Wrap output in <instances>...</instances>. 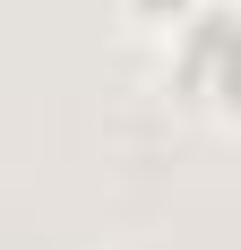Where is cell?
<instances>
[{
	"instance_id": "cell-1",
	"label": "cell",
	"mask_w": 241,
	"mask_h": 250,
	"mask_svg": "<svg viewBox=\"0 0 241 250\" xmlns=\"http://www.w3.org/2000/svg\"><path fill=\"white\" fill-rule=\"evenodd\" d=\"M129 9H138V18H172V26H181V18L198 9V0H129Z\"/></svg>"
}]
</instances>
